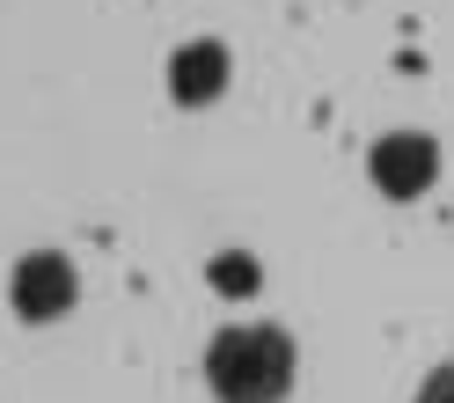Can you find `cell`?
Here are the masks:
<instances>
[{"mask_svg":"<svg viewBox=\"0 0 454 403\" xmlns=\"http://www.w3.org/2000/svg\"><path fill=\"white\" fill-rule=\"evenodd\" d=\"M366 177H374L381 198L411 206V198H425L433 177H440V139L433 132H381L374 154H366Z\"/></svg>","mask_w":454,"mask_h":403,"instance_id":"7a4b0ae2","label":"cell"},{"mask_svg":"<svg viewBox=\"0 0 454 403\" xmlns=\"http://www.w3.org/2000/svg\"><path fill=\"white\" fill-rule=\"evenodd\" d=\"M227 44L220 37H198V44H184L176 59H168V96H176L184 110H198V103H213L220 89H227Z\"/></svg>","mask_w":454,"mask_h":403,"instance_id":"277c9868","label":"cell"},{"mask_svg":"<svg viewBox=\"0 0 454 403\" xmlns=\"http://www.w3.org/2000/svg\"><path fill=\"white\" fill-rule=\"evenodd\" d=\"M411 403H454V367H433V374H425V389H418Z\"/></svg>","mask_w":454,"mask_h":403,"instance_id":"8992f818","label":"cell"},{"mask_svg":"<svg viewBox=\"0 0 454 403\" xmlns=\"http://www.w3.org/2000/svg\"><path fill=\"white\" fill-rule=\"evenodd\" d=\"M8 301H15L22 323H59V315L81 301V272H74V257H59V249H30V257L8 272Z\"/></svg>","mask_w":454,"mask_h":403,"instance_id":"3957f363","label":"cell"},{"mask_svg":"<svg viewBox=\"0 0 454 403\" xmlns=\"http://www.w3.org/2000/svg\"><path fill=\"white\" fill-rule=\"evenodd\" d=\"M213 286H220V294H257V257H249V249L213 257Z\"/></svg>","mask_w":454,"mask_h":403,"instance_id":"5b68a950","label":"cell"},{"mask_svg":"<svg viewBox=\"0 0 454 403\" xmlns=\"http://www.w3.org/2000/svg\"><path fill=\"white\" fill-rule=\"evenodd\" d=\"M294 367H301V352L278 323H227L206 344V389L220 403H286Z\"/></svg>","mask_w":454,"mask_h":403,"instance_id":"6da1fadb","label":"cell"}]
</instances>
